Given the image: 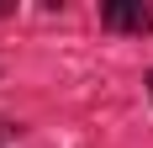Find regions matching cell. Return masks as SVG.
<instances>
[{
  "mask_svg": "<svg viewBox=\"0 0 153 148\" xmlns=\"http://www.w3.org/2000/svg\"><path fill=\"white\" fill-rule=\"evenodd\" d=\"M100 21L111 32H153V5H143V0H106Z\"/></svg>",
  "mask_w": 153,
  "mask_h": 148,
  "instance_id": "1",
  "label": "cell"
},
{
  "mask_svg": "<svg viewBox=\"0 0 153 148\" xmlns=\"http://www.w3.org/2000/svg\"><path fill=\"white\" fill-rule=\"evenodd\" d=\"M148 95H153V69H148Z\"/></svg>",
  "mask_w": 153,
  "mask_h": 148,
  "instance_id": "3",
  "label": "cell"
},
{
  "mask_svg": "<svg viewBox=\"0 0 153 148\" xmlns=\"http://www.w3.org/2000/svg\"><path fill=\"white\" fill-rule=\"evenodd\" d=\"M5 143H16V127H5V122H0V148Z\"/></svg>",
  "mask_w": 153,
  "mask_h": 148,
  "instance_id": "2",
  "label": "cell"
}]
</instances>
